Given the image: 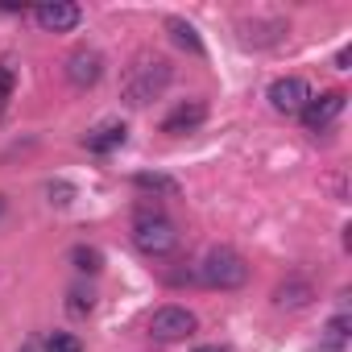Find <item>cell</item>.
I'll return each instance as SVG.
<instances>
[{
    "label": "cell",
    "mask_w": 352,
    "mask_h": 352,
    "mask_svg": "<svg viewBox=\"0 0 352 352\" xmlns=\"http://www.w3.org/2000/svg\"><path fill=\"white\" fill-rule=\"evenodd\" d=\"M174 83V67L166 58H153V54H141L129 71H124V83H120V100L129 108H145L153 100H162V91Z\"/></svg>",
    "instance_id": "6da1fadb"
},
{
    "label": "cell",
    "mask_w": 352,
    "mask_h": 352,
    "mask_svg": "<svg viewBox=\"0 0 352 352\" xmlns=\"http://www.w3.org/2000/svg\"><path fill=\"white\" fill-rule=\"evenodd\" d=\"M195 282H204V286H212V290H241V286L249 282V265H245V257H241L236 249L216 245V249H208V253L199 257Z\"/></svg>",
    "instance_id": "7a4b0ae2"
},
{
    "label": "cell",
    "mask_w": 352,
    "mask_h": 352,
    "mask_svg": "<svg viewBox=\"0 0 352 352\" xmlns=\"http://www.w3.org/2000/svg\"><path fill=\"white\" fill-rule=\"evenodd\" d=\"M133 245L145 253V257H170L174 249H179V228H174V220L166 212H137L133 220Z\"/></svg>",
    "instance_id": "3957f363"
},
{
    "label": "cell",
    "mask_w": 352,
    "mask_h": 352,
    "mask_svg": "<svg viewBox=\"0 0 352 352\" xmlns=\"http://www.w3.org/2000/svg\"><path fill=\"white\" fill-rule=\"evenodd\" d=\"M195 327H199V319H195V311H187V307H157V311L149 315V336L162 340V344L187 340V336H195Z\"/></svg>",
    "instance_id": "277c9868"
},
{
    "label": "cell",
    "mask_w": 352,
    "mask_h": 352,
    "mask_svg": "<svg viewBox=\"0 0 352 352\" xmlns=\"http://www.w3.org/2000/svg\"><path fill=\"white\" fill-rule=\"evenodd\" d=\"M315 91H311V83L302 79V75H282V79H274L270 83V91H265V100H270V108L274 112H282V116H298L302 108H307V100H311Z\"/></svg>",
    "instance_id": "5b68a950"
},
{
    "label": "cell",
    "mask_w": 352,
    "mask_h": 352,
    "mask_svg": "<svg viewBox=\"0 0 352 352\" xmlns=\"http://www.w3.org/2000/svg\"><path fill=\"white\" fill-rule=\"evenodd\" d=\"M344 104H348L344 91H319V96L307 100V108L298 112V120H302L307 133H323V129H331L344 116Z\"/></svg>",
    "instance_id": "8992f818"
},
{
    "label": "cell",
    "mask_w": 352,
    "mask_h": 352,
    "mask_svg": "<svg viewBox=\"0 0 352 352\" xmlns=\"http://www.w3.org/2000/svg\"><path fill=\"white\" fill-rule=\"evenodd\" d=\"M63 71H67V83H71V87L91 91V87L104 79V54H100V50H91V46H79V50H71V54H67Z\"/></svg>",
    "instance_id": "52a82bcc"
},
{
    "label": "cell",
    "mask_w": 352,
    "mask_h": 352,
    "mask_svg": "<svg viewBox=\"0 0 352 352\" xmlns=\"http://www.w3.org/2000/svg\"><path fill=\"white\" fill-rule=\"evenodd\" d=\"M34 21H38L46 34H71V30H79L83 9L71 5V0H54V5H38V9H34Z\"/></svg>",
    "instance_id": "ba28073f"
},
{
    "label": "cell",
    "mask_w": 352,
    "mask_h": 352,
    "mask_svg": "<svg viewBox=\"0 0 352 352\" xmlns=\"http://www.w3.org/2000/svg\"><path fill=\"white\" fill-rule=\"evenodd\" d=\"M311 302H315V286H311V278H302V274H290L286 282L274 286V307H282V311H302V307H311Z\"/></svg>",
    "instance_id": "9c48e42d"
},
{
    "label": "cell",
    "mask_w": 352,
    "mask_h": 352,
    "mask_svg": "<svg viewBox=\"0 0 352 352\" xmlns=\"http://www.w3.org/2000/svg\"><path fill=\"white\" fill-rule=\"evenodd\" d=\"M204 120H208V104H204V100H183L179 108H174V112L162 120V133L183 137V133H195Z\"/></svg>",
    "instance_id": "30bf717a"
},
{
    "label": "cell",
    "mask_w": 352,
    "mask_h": 352,
    "mask_svg": "<svg viewBox=\"0 0 352 352\" xmlns=\"http://www.w3.org/2000/svg\"><path fill=\"white\" fill-rule=\"evenodd\" d=\"M286 38V21L278 17H257V21H241V42L253 46V50H265V46H278Z\"/></svg>",
    "instance_id": "8fae6325"
},
{
    "label": "cell",
    "mask_w": 352,
    "mask_h": 352,
    "mask_svg": "<svg viewBox=\"0 0 352 352\" xmlns=\"http://www.w3.org/2000/svg\"><path fill=\"white\" fill-rule=\"evenodd\" d=\"M166 34L174 38V46H183V50H187V54H195V58H204V54H208V46H204L199 30H195L187 17H166Z\"/></svg>",
    "instance_id": "7c38bea8"
},
{
    "label": "cell",
    "mask_w": 352,
    "mask_h": 352,
    "mask_svg": "<svg viewBox=\"0 0 352 352\" xmlns=\"http://www.w3.org/2000/svg\"><path fill=\"white\" fill-rule=\"evenodd\" d=\"M124 141H129V129H124L120 120H108V124H100V129H91L83 145H87L91 153H112V149H120Z\"/></svg>",
    "instance_id": "4fadbf2b"
},
{
    "label": "cell",
    "mask_w": 352,
    "mask_h": 352,
    "mask_svg": "<svg viewBox=\"0 0 352 352\" xmlns=\"http://www.w3.org/2000/svg\"><path fill=\"white\" fill-rule=\"evenodd\" d=\"M133 187L145 191V195H162V199H174V195H179V183L166 179V174H149V170L133 174Z\"/></svg>",
    "instance_id": "5bb4252c"
},
{
    "label": "cell",
    "mask_w": 352,
    "mask_h": 352,
    "mask_svg": "<svg viewBox=\"0 0 352 352\" xmlns=\"http://www.w3.org/2000/svg\"><path fill=\"white\" fill-rule=\"evenodd\" d=\"M71 261H75V270H79V274H96V270L104 265L100 249H91V245H75V249H71Z\"/></svg>",
    "instance_id": "9a60e30c"
},
{
    "label": "cell",
    "mask_w": 352,
    "mask_h": 352,
    "mask_svg": "<svg viewBox=\"0 0 352 352\" xmlns=\"http://www.w3.org/2000/svg\"><path fill=\"white\" fill-rule=\"evenodd\" d=\"M344 344H348V315L340 311V315L327 323V352H340Z\"/></svg>",
    "instance_id": "2e32d148"
},
{
    "label": "cell",
    "mask_w": 352,
    "mask_h": 352,
    "mask_svg": "<svg viewBox=\"0 0 352 352\" xmlns=\"http://www.w3.org/2000/svg\"><path fill=\"white\" fill-rule=\"evenodd\" d=\"M46 352H83V344H79V336H71V331H54V336L46 340Z\"/></svg>",
    "instance_id": "e0dca14e"
},
{
    "label": "cell",
    "mask_w": 352,
    "mask_h": 352,
    "mask_svg": "<svg viewBox=\"0 0 352 352\" xmlns=\"http://www.w3.org/2000/svg\"><path fill=\"white\" fill-rule=\"evenodd\" d=\"M46 195H50V204H58V208H67V204L75 199V187L58 179V183H50V187H46Z\"/></svg>",
    "instance_id": "ac0fdd59"
},
{
    "label": "cell",
    "mask_w": 352,
    "mask_h": 352,
    "mask_svg": "<svg viewBox=\"0 0 352 352\" xmlns=\"http://www.w3.org/2000/svg\"><path fill=\"white\" fill-rule=\"evenodd\" d=\"M67 298H71V302H67L71 315H87V311H91V290H71Z\"/></svg>",
    "instance_id": "d6986e66"
},
{
    "label": "cell",
    "mask_w": 352,
    "mask_h": 352,
    "mask_svg": "<svg viewBox=\"0 0 352 352\" xmlns=\"http://www.w3.org/2000/svg\"><path fill=\"white\" fill-rule=\"evenodd\" d=\"M9 96H13V67L0 63V108L9 104Z\"/></svg>",
    "instance_id": "ffe728a7"
},
{
    "label": "cell",
    "mask_w": 352,
    "mask_h": 352,
    "mask_svg": "<svg viewBox=\"0 0 352 352\" xmlns=\"http://www.w3.org/2000/svg\"><path fill=\"white\" fill-rule=\"evenodd\" d=\"M348 58H352V50H348V46H340V54H336V67H340V71H348Z\"/></svg>",
    "instance_id": "44dd1931"
},
{
    "label": "cell",
    "mask_w": 352,
    "mask_h": 352,
    "mask_svg": "<svg viewBox=\"0 0 352 352\" xmlns=\"http://www.w3.org/2000/svg\"><path fill=\"white\" fill-rule=\"evenodd\" d=\"M195 352H228L224 344H204V348H195Z\"/></svg>",
    "instance_id": "7402d4cb"
},
{
    "label": "cell",
    "mask_w": 352,
    "mask_h": 352,
    "mask_svg": "<svg viewBox=\"0 0 352 352\" xmlns=\"http://www.w3.org/2000/svg\"><path fill=\"white\" fill-rule=\"evenodd\" d=\"M0 216H5V195H0Z\"/></svg>",
    "instance_id": "603a6c76"
}]
</instances>
